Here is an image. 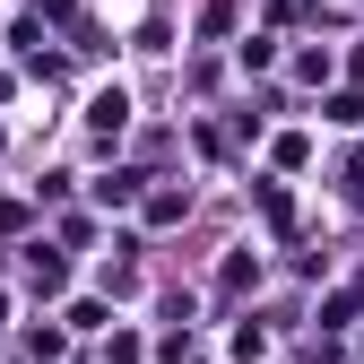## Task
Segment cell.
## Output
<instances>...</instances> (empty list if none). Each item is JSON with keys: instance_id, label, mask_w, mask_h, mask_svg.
I'll use <instances>...</instances> for the list:
<instances>
[{"instance_id": "obj_1", "label": "cell", "mask_w": 364, "mask_h": 364, "mask_svg": "<svg viewBox=\"0 0 364 364\" xmlns=\"http://www.w3.org/2000/svg\"><path fill=\"white\" fill-rule=\"evenodd\" d=\"M122 113H130L122 96H96V105H87V122H96V130H122Z\"/></svg>"}]
</instances>
